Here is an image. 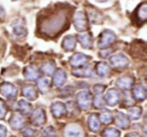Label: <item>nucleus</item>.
<instances>
[{
	"label": "nucleus",
	"instance_id": "a211bd4d",
	"mask_svg": "<svg viewBox=\"0 0 147 137\" xmlns=\"http://www.w3.org/2000/svg\"><path fill=\"white\" fill-rule=\"evenodd\" d=\"M115 123L121 129H127L129 127V125H130L128 116L122 112L116 113V115H115Z\"/></svg>",
	"mask_w": 147,
	"mask_h": 137
},
{
	"label": "nucleus",
	"instance_id": "ea45409f",
	"mask_svg": "<svg viewBox=\"0 0 147 137\" xmlns=\"http://www.w3.org/2000/svg\"><path fill=\"white\" fill-rule=\"evenodd\" d=\"M126 137H140V135L136 132H131V133H129V134H127Z\"/></svg>",
	"mask_w": 147,
	"mask_h": 137
},
{
	"label": "nucleus",
	"instance_id": "423d86ee",
	"mask_svg": "<svg viewBox=\"0 0 147 137\" xmlns=\"http://www.w3.org/2000/svg\"><path fill=\"white\" fill-rule=\"evenodd\" d=\"M129 63H130L129 58L125 54H123V53H117V54H114L110 57V64L114 68H126L129 65Z\"/></svg>",
	"mask_w": 147,
	"mask_h": 137
},
{
	"label": "nucleus",
	"instance_id": "9b49d317",
	"mask_svg": "<svg viewBox=\"0 0 147 137\" xmlns=\"http://www.w3.org/2000/svg\"><path fill=\"white\" fill-rule=\"evenodd\" d=\"M51 111L55 118H61L67 114V105L61 101H55L51 105Z\"/></svg>",
	"mask_w": 147,
	"mask_h": 137
},
{
	"label": "nucleus",
	"instance_id": "bb28decb",
	"mask_svg": "<svg viewBox=\"0 0 147 137\" xmlns=\"http://www.w3.org/2000/svg\"><path fill=\"white\" fill-rule=\"evenodd\" d=\"M88 15L91 22L94 24H101L103 22V16L101 12H99L97 9L93 8V7H91V9L88 11Z\"/></svg>",
	"mask_w": 147,
	"mask_h": 137
},
{
	"label": "nucleus",
	"instance_id": "aec40b11",
	"mask_svg": "<svg viewBox=\"0 0 147 137\" xmlns=\"http://www.w3.org/2000/svg\"><path fill=\"white\" fill-rule=\"evenodd\" d=\"M77 46V38L74 35H67L63 38L61 42V47L65 51H73L75 50Z\"/></svg>",
	"mask_w": 147,
	"mask_h": 137
},
{
	"label": "nucleus",
	"instance_id": "412c9836",
	"mask_svg": "<svg viewBox=\"0 0 147 137\" xmlns=\"http://www.w3.org/2000/svg\"><path fill=\"white\" fill-rule=\"evenodd\" d=\"M12 32L13 34L16 37H19V38H22V37L26 36L27 34V29L25 27V25L21 22H18V21H15V22L12 23Z\"/></svg>",
	"mask_w": 147,
	"mask_h": 137
},
{
	"label": "nucleus",
	"instance_id": "c85d7f7f",
	"mask_svg": "<svg viewBox=\"0 0 147 137\" xmlns=\"http://www.w3.org/2000/svg\"><path fill=\"white\" fill-rule=\"evenodd\" d=\"M39 71H41L43 74L47 75V76L53 75L55 71V62H53V61H47V62L42 63V65H41V67H40V70Z\"/></svg>",
	"mask_w": 147,
	"mask_h": 137
},
{
	"label": "nucleus",
	"instance_id": "1a4fd4ad",
	"mask_svg": "<svg viewBox=\"0 0 147 137\" xmlns=\"http://www.w3.org/2000/svg\"><path fill=\"white\" fill-rule=\"evenodd\" d=\"M30 120L34 126H41L42 124H45V120H47V115H45V110L41 108L34 109L31 113Z\"/></svg>",
	"mask_w": 147,
	"mask_h": 137
},
{
	"label": "nucleus",
	"instance_id": "c9c22d12",
	"mask_svg": "<svg viewBox=\"0 0 147 137\" xmlns=\"http://www.w3.org/2000/svg\"><path fill=\"white\" fill-rule=\"evenodd\" d=\"M106 86L103 84H96L94 87H93V90H94V93L96 95H102V93L104 92Z\"/></svg>",
	"mask_w": 147,
	"mask_h": 137
},
{
	"label": "nucleus",
	"instance_id": "7ed1b4c3",
	"mask_svg": "<svg viewBox=\"0 0 147 137\" xmlns=\"http://www.w3.org/2000/svg\"><path fill=\"white\" fill-rule=\"evenodd\" d=\"M131 16H132L133 21L136 22L138 26H141V25L144 24L147 19V3L145 1L141 2L135 8V10L132 12Z\"/></svg>",
	"mask_w": 147,
	"mask_h": 137
},
{
	"label": "nucleus",
	"instance_id": "20e7f679",
	"mask_svg": "<svg viewBox=\"0 0 147 137\" xmlns=\"http://www.w3.org/2000/svg\"><path fill=\"white\" fill-rule=\"evenodd\" d=\"M116 40V34L112 30L106 29L100 34L98 39V47L102 50L110 47Z\"/></svg>",
	"mask_w": 147,
	"mask_h": 137
},
{
	"label": "nucleus",
	"instance_id": "39448f33",
	"mask_svg": "<svg viewBox=\"0 0 147 137\" xmlns=\"http://www.w3.org/2000/svg\"><path fill=\"white\" fill-rule=\"evenodd\" d=\"M76 101L78 106L83 110H87L90 108L91 104H92V97H91V93L87 90H82L77 94Z\"/></svg>",
	"mask_w": 147,
	"mask_h": 137
},
{
	"label": "nucleus",
	"instance_id": "2f4dec72",
	"mask_svg": "<svg viewBox=\"0 0 147 137\" xmlns=\"http://www.w3.org/2000/svg\"><path fill=\"white\" fill-rule=\"evenodd\" d=\"M103 137H120V131L115 127H109L103 131Z\"/></svg>",
	"mask_w": 147,
	"mask_h": 137
},
{
	"label": "nucleus",
	"instance_id": "a878e982",
	"mask_svg": "<svg viewBox=\"0 0 147 137\" xmlns=\"http://www.w3.org/2000/svg\"><path fill=\"white\" fill-rule=\"evenodd\" d=\"M88 125L89 128L93 131V132H97L100 129V120H99V116L96 113H92L89 115L88 117Z\"/></svg>",
	"mask_w": 147,
	"mask_h": 137
},
{
	"label": "nucleus",
	"instance_id": "0eeeda50",
	"mask_svg": "<svg viewBox=\"0 0 147 137\" xmlns=\"http://www.w3.org/2000/svg\"><path fill=\"white\" fill-rule=\"evenodd\" d=\"M0 93L7 99L15 98L17 94V88L10 82H3L0 84Z\"/></svg>",
	"mask_w": 147,
	"mask_h": 137
},
{
	"label": "nucleus",
	"instance_id": "393cba45",
	"mask_svg": "<svg viewBox=\"0 0 147 137\" xmlns=\"http://www.w3.org/2000/svg\"><path fill=\"white\" fill-rule=\"evenodd\" d=\"M22 95L28 100H35L37 97V91L33 85H25L22 88Z\"/></svg>",
	"mask_w": 147,
	"mask_h": 137
},
{
	"label": "nucleus",
	"instance_id": "cd10ccee",
	"mask_svg": "<svg viewBox=\"0 0 147 137\" xmlns=\"http://www.w3.org/2000/svg\"><path fill=\"white\" fill-rule=\"evenodd\" d=\"M51 87V79L47 77H41L37 79V88L41 93H47Z\"/></svg>",
	"mask_w": 147,
	"mask_h": 137
},
{
	"label": "nucleus",
	"instance_id": "58836bf2",
	"mask_svg": "<svg viewBox=\"0 0 147 137\" xmlns=\"http://www.w3.org/2000/svg\"><path fill=\"white\" fill-rule=\"evenodd\" d=\"M5 17V11L2 7L0 6V19H3Z\"/></svg>",
	"mask_w": 147,
	"mask_h": 137
},
{
	"label": "nucleus",
	"instance_id": "f3484780",
	"mask_svg": "<svg viewBox=\"0 0 147 137\" xmlns=\"http://www.w3.org/2000/svg\"><path fill=\"white\" fill-rule=\"evenodd\" d=\"M9 124H10L12 129H15V130L20 129V128H22L23 125H24V118H23L22 115L19 114V113H14V114H12V116L10 117V119H9Z\"/></svg>",
	"mask_w": 147,
	"mask_h": 137
},
{
	"label": "nucleus",
	"instance_id": "6e6552de",
	"mask_svg": "<svg viewBox=\"0 0 147 137\" xmlns=\"http://www.w3.org/2000/svg\"><path fill=\"white\" fill-rule=\"evenodd\" d=\"M89 60H90V57L87 56L86 54H83V53H75V54L71 55V58H69V64L73 67H75V68H80V67H83L88 64Z\"/></svg>",
	"mask_w": 147,
	"mask_h": 137
},
{
	"label": "nucleus",
	"instance_id": "7c9ffc66",
	"mask_svg": "<svg viewBox=\"0 0 147 137\" xmlns=\"http://www.w3.org/2000/svg\"><path fill=\"white\" fill-rule=\"evenodd\" d=\"M99 120L104 124H110L113 121V114L109 110H103L99 115Z\"/></svg>",
	"mask_w": 147,
	"mask_h": 137
},
{
	"label": "nucleus",
	"instance_id": "f8f14e48",
	"mask_svg": "<svg viewBox=\"0 0 147 137\" xmlns=\"http://www.w3.org/2000/svg\"><path fill=\"white\" fill-rule=\"evenodd\" d=\"M116 85L118 88L122 89V90H130L134 85V78L132 76H125L119 77L116 80Z\"/></svg>",
	"mask_w": 147,
	"mask_h": 137
},
{
	"label": "nucleus",
	"instance_id": "c756f323",
	"mask_svg": "<svg viewBox=\"0 0 147 137\" xmlns=\"http://www.w3.org/2000/svg\"><path fill=\"white\" fill-rule=\"evenodd\" d=\"M142 115V108L140 106H132L128 108V118L131 120H138Z\"/></svg>",
	"mask_w": 147,
	"mask_h": 137
},
{
	"label": "nucleus",
	"instance_id": "f03ea898",
	"mask_svg": "<svg viewBox=\"0 0 147 137\" xmlns=\"http://www.w3.org/2000/svg\"><path fill=\"white\" fill-rule=\"evenodd\" d=\"M74 26L79 32H86L89 29V19L84 11H77L74 14Z\"/></svg>",
	"mask_w": 147,
	"mask_h": 137
},
{
	"label": "nucleus",
	"instance_id": "6ab92c4d",
	"mask_svg": "<svg viewBox=\"0 0 147 137\" xmlns=\"http://www.w3.org/2000/svg\"><path fill=\"white\" fill-rule=\"evenodd\" d=\"M132 95L135 98V100L144 101L145 98H146V88H145L144 85H142V84L135 85V86L133 87Z\"/></svg>",
	"mask_w": 147,
	"mask_h": 137
},
{
	"label": "nucleus",
	"instance_id": "4c0bfd02",
	"mask_svg": "<svg viewBox=\"0 0 147 137\" xmlns=\"http://www.w3.org/2000/svg\"><path fill=\"white\" fill-rule=\"evenodd\" d=\"M7 135V129L4 125L0 124V137H6Z\"/></svg>",
	"mask_w": 147,
	"mask_h": 137
},
{
	"label": "nucleus",
	"instance_id": "37998d69",
	"mask_svg": "<svg viewBox=\"0 0 147 137\" xmlns=\"http://www.w3.org/2000/svg\"><path fill=\"white\" fill-rule=\"evenodd\" d=\"M12 1H17V0H12Z\"/></svg>",
	"mask_w": 147,
	"mask_h": 137
},
{
	"label": "nucleus",
	"instance_id": "c03bdc74",
	"mask_svg": "<svg viewBox=\"0 0 147 137\" xmlns=\"http://www.w3.org/2000/svg\"><path fill=\"white\" fill-rule=\"evenodd\" d=\"M11 137H15V136H11Z\"/></svg>",
	"mask_w": 147,
	"mask_h": 137
},
{
	"label": "nucleus",
	"instance_id": "b1692460",
	"mask_svg": "<svg viewBox=\"0 0 147 137\" xmlns=\"http://www.w3.org/2000/svg\"><path fill=\"white\" fill-rule=\"evenodd\" d=\"M96 72L100 77H107L111 72V67L105 61H101L96 64Z\"/></svg>",
	"mask_w": 147,
	"mask_h": 137
},
{
	"label": "nucleus",
	"instance_id": "5701e85b",
	"mask_svg": "<svg viewBox=\"0 0 147 137\" xmlns=\"http://www.w3.org/2000/svg\"><path fill=\"white\" fill-rule=\"evenodd\" d=\"M17 110H18L19 114L21 115H29L32 111V106L28 101L21 99L17 102Z\"/></svg>",
	"mask_w": 147,
	"mask_h": 137
},
{
	"label": "nucleus",
	"instance_id": "ddd939ff",
	"mask_svg": "<svg viewBox=\"0 0 147 137\" xmlns=\"http://www.w3.org/2000/svg\"><path fill=\"white\" fill-rule=\"evenodd\" d=\"M23 76L25 77V79L29 81H34L37 80L40 76V71L34 65H28L24 68L23 70Z\"/></svg>",
	"mask_w": 147,
	"mask_h": 137
},
{
	"label": "nucleus",
	"instance_id": "79ce46f5",
	"mask_svg": "<svg viewBox=\"0 0 147 137\" xmlns=\"http://www.w3.org/2000/svg\"><path fill=\"white\" fill-rule=\"evenodd\" d=\"M51 137H57V135H55V136H51Z\"/></svg>",
	"mask_w": 147,
	"mask_h": 137
},
{
	"label": "nucleus",
	"instance_id": "473e14b6",
	"mask_svg": "<svg viewBox=\"0 0 147 137\" xmlns=\"http://www.w3.org/2000/svg\"><path fill=\"white\" fill-rule=\"evenodd\" d=\"M93 105L98 109L103 108V107L106 105V103H105V100L102 97V95H95L94 99H93Z\"/></svg>",
	"mask_w": 147,
	"mask_h": 137
},
{
	"label": "nucleus",
	"instance_id": "9d476101",
	"mask_svg": "<svg viewBox=\"0 0 147 137\" xmlns=\"http://www.w3.org/2000/svg\"><path fill=\"white\" fill-rule=\"evenodd\" d=\"M104 100L105 103L108 104L109 106H115L120 101V93H119V91L117 89L110 88L105 94Z\"/></svg>",
	"mask_w": 147,
	"mask_h": 137
},
{
	"label": "nucleus",
	"instance_id": "a19ab883",
	"mask_svg": "<svg viewBox=\"0 0 147 137\" xmlns=\"http://www.w3.org/2000/svg\"><path fill=\"white\" fill-rule=\"evenodd\" d=\"M97 2H100V3H104V2H108L110 0H96Z\"/></svg>",
	"mask_w": 147,
	"mask_h": 137
},
{
	"label": "nucleus",
	"instance_id": "f704fd0d",
	"mask_svg": "<svg viewBox=\"0 0 147 137\" xmlns=\"http://www.w3.org/2000/svg\"><path fill=\"white\" fill-rule=\"evenodd\" d=\"M7 113V107L6 104L3 100L0 99V119H4V117L6 116Z\"/></svg>",
	"mask_w": 147,
	"mask_h": 137
},
{
	"label": "nucleus",
	"instance_id": "dca6fc26",
	"mask_svg": "<svg viewBox=\"0 0 147 137\" xmlns=\"http://www.w3.org/2000/svg\"><path fill=\"white\" fill-rule=\"evenodd\" d=\"M65 137H83V130L78 124H69L65 130Z\"/></svg>",
	"mask_w": 147,
	"mask_h": 137
},
{
	"label": "nucleus",
	"instance_id": "72a5a7b5",
	"mask_svg": "<svg viewBox=\"0 0 147 137\" xmlns=\"http://www.w3.org/2000/svg\"><path fill=\"white\" fill-rule=\"evenodd\" d=\"M42 135L45 137H51V136H55V135H57V132H55V128H53V126H49V127H47L45 130H43Z\"/></svg>",
	"mask_w": 147,
	"mask_h": 137
},
{
	"label": "nucleus",
	"instance_id": "4468645a",
	"mask_svg": "<svg viewBox=\"0 0 147 137\" xmlns=\"http://www.w3.org/2000/svg\"><path fill=\"white\" fill-rule=\"evenodd\" d=\"M67 72H65L63 69L59 68L55 71L53 73V85L55 87H63L65 85V81H67Z\"/></svg>",
	"mask_w": 147,
	"mask_h": 137
},
{
	"label": "nucleus",
	"instance_id": "2eb2a0df",
	"mask_svg": "<svg viewBox=\"0 0 147 137\" xmlns=\"http://www.w3.org/2000/svg\"><path fill=\"white\" fill-rule=\"evenodd\" d=\"M78 41L85 49H92L93 48V37L92 34L89 32H82L77 36Z\"/></svg>",
	"mask_w": 147,
	"mask_h": 137
},
{
	"label": "nucleus",
	"instance_id": "4be33fe9",
	"mask_svg": "<svg viewBox=\"0 0 147 137\" xmlns=\"http://www.w3.org/2000/svg\"><path fill=\"white\" fill-rule=\"evenodd\" d=\"M73 74L77 77H92L93 76V68L90 65H85L80 68H75L73 70Z\"/></svg>",
	"mask_w": 147,
	"mask_h": 137
},
{
	"label": "nucleus",
	"instance_id": "e433bc0d",
	"mask_svg": "<svg viewBox=\"0 0 147 137\" xmlns=\"http://www.w3.org/2000/svg\"><path fill=\"white\" fill-rule=\"evenodd\" d=\"M22 134H23V136H24V137H32L33 135L35 134V131L33 130V129L29 128V127H26V128L23 129Z\"/></svg>",
	"mask_w": 147,
	"mask_h": 137
},
{
	"label": "nucleus",
	"instance_id": "f257e3e1",
	"mask_svg": "<svg viewBox=\"0 0 147 137\" xmlns=\"http://www.w3.org/2000/svg\"><path fill=\"white\" fill-rule=\"evenodd\" d=\"M74 11L75 7L65 2H57L43 8L37 15L38 33L49 38L61 35L69 27Z\"/></svg>",
	"mask_w": 147,
	"mask_h": 137
}]
</instances>
